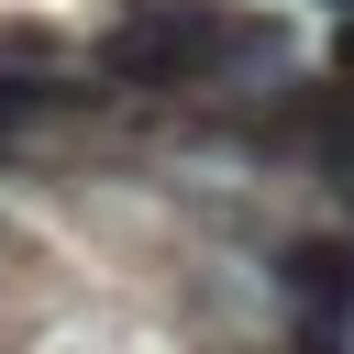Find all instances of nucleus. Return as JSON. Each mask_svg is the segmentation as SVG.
I'll list each match as a JSON object with an SVG mask.
<instances>
[{
	"instance_id": "f257e3e1",
	"label": "nucleus",
	"mask_w": 354,
	"mask_h": 354,
	"mask_svg": "<svg viewBox=\"0 0 354 354\" xmlns=\"http://www.w3.org/2000/svg\"><path fill=\"white\" fill-rule=\"evenodd\" d=\"M277 55H288V22L243 11V0H122L111 33L88 44V66L111 88H144V100H188V88H221V77L277 66Z\"/></svg>"
},
{
	"instance_id": "20e7f679",
	"label": "nucleus",
	"mask_w": 354,
	"mask_h": 354,
	"mask_svg": "<svg viewBox=\"0 0 354 354\" xmlns=\"http://www.w3.org/2000/svg\"><path fill=\"white\" fill-rule=\"evenodd\" d=\"M0 166H11V122H0Z\"/></svg>"
},
{
	"instance_id": "7ed1b4c3",
	"label": "nucleus",
	"mask_w": 354,
	"mask_h": 354,
	"mask_svg": "<svg viewBox=\"0 0 354 354\" xmlns=\"http://www.w3.org/2000/svg\"><path fill=\"white\" fill-rule=\"evenodd\" d=\"M321 11H343V22H354V0H321Z\"/></svg>"
},
{
	"instance_id": "f03ea898",
	"label": "nucleus",
	"mask_w": 354,
	"mask_h": 354,
	"mask_svg": "<svg viewBox=\"0 0 354 354\" xmlns=\"http://www.w3.org/2000/svg\"><path fill=\"white\" fill-rule=\"evenodd\" d=\"M266 277L299 299V321H354V232H288Z\"/></svg>"
}]
</instances>
